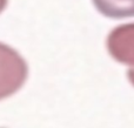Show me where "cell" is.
I'll list each match as a JSON object with an SVG mask.
<instances>
[{"mask_svg":"<svg viewBox=\"0 0 134 128\" xmlns=\"http://www.w3.org/2000/svg\"><path fill=\"white\" fill-rule=\"evenodd\" d=\"M28 78V65L12 46L0 41V101L14 95Z\"/></svg>","mask_w":134,"mask_h":128,"instance_id":"obj_1","label":"cell"},{"mask_svg":"<svg viewBox=\"0 0 134 128\" xmlns=\"http://www.w3.org/2000/svg\"><path fill=\"white\" fill-rule=\"evenodd\" d=\"M106 47L115 61L134 68V22L114 27L106 39Z\"/></svg>","mask_w":134,"mask_h":128,"instance_id":"obj_2","label":"cell"},{"mask_svg":"<svg viewBox=\"0 0 134 128\" xmlns=\"http://www.w3.org/2000/svg\"><path fill=\"white\" fill-rule=\"evenodd\" d=\"M95 9L108 19L134 18V0H92Z\"/></svg>","mask_w":134,"mask_h":128,"instance_id":"obj_3","label":"cell"},{"mask_svg":"<svg viewBox=\"0 0 134 128\" xmlns=\"http://www.w3.org/2000/svg\"><path fill=\"white\" fill-rule=\"evenodd\" d=\"M127 77H128V80H130V82L133 85V87H134V68H130V69H128Z\"/></svg>","mask_w":134,"mask_h":128,"instance_id":"obj_4","label":"cell"},{"mask_svg":"<svg viewBox=\"0 0 134 128\" xmlns=\"http://www.w3.org/2000/svg\"><path fill=\"white\" fill-rule=\"evenodd\" d=\"M7 5H8V0H0V14L6 9Z\"/></svg>","mask_w":134,"mask_h":128,"instance_id":"obj_5","label":"cell"}]
</instances>
